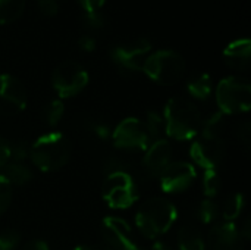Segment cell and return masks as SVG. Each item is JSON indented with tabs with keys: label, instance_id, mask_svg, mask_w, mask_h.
I'll return each instance as SVG.
<instances>
[{
	"label": "cell",
	"instance_id": "obj_20",
	"mask_svg": "<svg viewBox=\"0 0 251 250\" xmlns=\"http://www.w3.org/2000/svg\"><path fill=\"white\" fill-rule=\"evenodd\" d=\"M226 121H225V115L222 112L213 113L210 115L206 121L201 122L200 127V137L204 139H222V133L225 130Z\"/></svg>",
	"mask_w": 251,
	"mask_h": 250
},
{
	"label": "cell",
	"instance_id": "obj_35",
	"mask_svg": "<svg viewBox=\"0 0 251 250\" xmlns=\"http://www.w3.org/2000/svg\"><path fill=\"white\" fill-rule=\"evenodd\" d=\"M250 136H251V125L250 122H243L240 127H238V139L246 144V146H249V143H250Z\"/></svg>",
	"mask_w": 251,
	"mask_h": 250
},
{
	"label": "cell",
	"instance_id": "obj_1",
	"mask_svg": "<svg viewBox=\"0 0 251 250\" xmlns=\"http://www.w3.org/2000/svg\"><path fill=\"white\" fill-rule=\"evenodd\" d=\"M165 133L178 141L193 140L201 127V113L199 108L185 97L176 96L168 100L163 111Z\"/></svg>",
	"mask_w": 251,
	"mask_h": 250
},
{
	"label": "cell",
	"instance_id": "obj_13",
	"mask_svg": "<svg viewBox=\"0 0 251 250\" xmlns=\"http://www.w3.org/2000/svg\"><path fill=\"white\" fill-rule=\"evenodd\" d=\"M226 155V144L222 139L200 137L191 144L190 156L203 169H216Z\"/></svg>",
	"mask_w": 251,
	"mask_h": 250
},
{
	"label": "cell",
	"instance_id": "obj_30",
	"mask_svg": "<svg viewBox=\"0 0 251 250\" xmlns=\"http://www.w3.org/2000/svg\"><path fill=\"white\" fill-rule=\"evenodd\" d=\"M26 159H29V146L25 141L10 144V161L25 164Z\"/></svg>",
	"mask_w": 251,
	"mask_h": 250
},
{
	"label": "cell",
	"instance_id": "obj_2",
	"mask_svg": "<svg viewBox=\"0 0 251 250\" xmlns=\"http://www.w3.org/2000/svg\"><path fill=\"white\" fill-rule=\"evenodd\" d=\"M178 218V211L172 202L165 197H151L146 200L135 215L138 231L150 240L166 234Z\"/></svg>",
	"mask_w": 251,
	"mask_h": 250
},
{
	"label": "cell",
	"instance_id": "obj_27",
	"mask_svg": "<svg viewBox=\"0 0 251 250\" xmlns=\"http://www.w3.org/2000/svg\"><path fill=\"white\" fill-rule=\"evenodd\" d=\"M12 199H13V187L3 175H0V217L9 209Z\"/></svg>",
	"mask_w": 251,
	"mask_h": 250
},
{
	"label": "cell",
	"instance_id": "obj_39",
	"mask_svg": "<svg viewBox=\"0 0 251 250\" xmlns=\"http://www.w3.org/2000/svg\"><path fill=\"white\" fill-rule=\"evenodd\" d=\"M143 250H172V248L169 245L163 243V242H156L150 248H143Z\"/></svg>",
	"mask_w": 251,
	"mask_h": 250
},
{
	"label": "cell",
	"instance_id": "obj_9",
	"mask_svg": "<svg viewBox=\"0 0 251 250\" xmlns=\"http://www.w3.org/2000/svg\"><path fill=\"white\" fill-rule=\"evenodd\" d=\"M112 141L121 150H147L151 140L138 118H125L112 131Z\"/></svg>",
	"mask_w": 251,
	"mask_h": 250
},
{
	"label": "cell",
	"instance_id": "obj_21",
	"mask_svg": "<svg viewBox=\"0 0 251 250\" xmlns=\"http://www.w3.org/2000/svg\"><path fill=\"white\" fill-rule=\"evenodd\" d=\"M244 209V196L241 193H232L224 202L222 209L219 214L222 215L225 222H234Z\"/></svg>",
	"mask_w": 251,
	"mask_h": 250
},
{
	"label": "cell",
	"instance_id": "obj_33",
	"mask_svg": "<svg viewBox=\"0 0 251 250\" xmlns=\"http://www.w3.org/2000/svg\"><path fill=\"white\" fill-rule=\"evenodd\" d=\"M10 161V143L0 136V167H4Z\"/></svg>",
	"mask_w": 251,
	"mask_h": 250
},
{
	"label": "cell",
	"instance_id": "obj_4",
	"mask_svg": "<svg viewBox=\"0 0 251 250\" xmlns=\"http://www.w3.org/2000/svg\"><path fill=\"white\" fill-rule=\"evenodd\" d=\"M185 69V59L179 52L172 49H162L150 53L143 65V72L160 85L176 84L184 78Z\"/></svg>",
	"mask_w": 251,
	"mask_h": 250
},
{
	"label": "cell",
	"instance_id": "obj_23",
	"mask_svg": "<svg viewBox=\"0 0 251 250\" xmlns=\"http://www.w3.org/2000/svg\"><path fill=\"white\" fill-rule=\"evenodd\" d=\"M63 115H65V105L59 99L50 100L41 111V118L44 124L49 127H56L60 122Z\"/></svg>",
	"mask_w": 251,
	"mask_h": 250
},
{
	"label": "cell",
	"instance_id": "obj_37",
	"mask_svg": "<svg viewBox=\"0 0 251 250\" xmlns=\"http://www.w3.org/2000/svg\"><path fill=\"white\" fill-rule=\"evenodd\" d=\"M21 250H49V246L44 240L40 239H32L29 242H26Z\"/></svg>",
	"mask_w": 251,
	"mask_h": 250
},
{
	"label": "cell",
	"instance_id": "obj_16",
	"mask_svg": "<svg viewBox=\"0 0 251 250\" xmlns=\"http://www.w3.org/2000/svg\"><path fill=\"white\" fill-rule=\"evenodd\" d=\"M225 63L235 71L249 69L251 60V41L249 38H241L232 41L224 50Z\"/></svg>",
	"mask_w": 251,
	"mask_h": 250
},
{
	"label": "cell",
	"instance_id": "obj_11",
	"mask_svg": "<svg viewBox=\"0 0 251 250\" xmlns=\"http://www.w3.org/2000/svg\"><path fill=\"white\" fill-rule=\"evenodd\" d=\"M160 189L165 193L176 194L188 190L197 178V172L193 164L184 161L171 162L159 175Z\"/></svg>",
	"mask_w": 251,
	"mask_h": 250
},
{
	"label": "cell",
	"instance_id": "obj_29",
	"mask_svg": "<svg viewBox=\"0 0 251 250\" xmlns=\"http://www.w3.org/2000/svg\"><path fill=\"white\" fill-rule=\"evenodd\" d=\"M88 130L99 140H109L112 137V131H113L110 128V125L103 122V121H93V122H90L88 124Z\"/></svg>",
	"mask_w": 251,
	"mask_h": 250
},
{
	"label": "cell",
	"instance_id": "obj_26",
	"mask_svg": "<svg viewBox=\"0 0 251 250\" xmlns=\"http://www.w3.org/2000/svg\"><path fill=\"white\" fill-rule=\"evenodd\" d=\"M196 217L201 224H213L219 217V208L213 200L206 199L196 208Z\"/></svg>",
	"mask_w": 251,
	"mask_h": 250
},
{
	"label": "cell",
	"instance_id": "obj_7",
	"mask_svg": "<svg viewBox=\"0 0 251 250\" xmlns=\"http://www.w3.org/2000/svg\"><path fill=\"white\" fill-rule=\"evenodd\" d=\"M88 72L74 60L59 63L51 74V85L60 99H69L79 94L88 84Z\"/></svg>",
	"mask_w": 251,
	"mask_h": 250
},
{
	"label": "cell",
	"instance_id": "obj_18",
	"mask_svg": "<svg viewBox=\"0 0 251 250\" xmlns=\"http://www.w3.org/2000/svg\"><path fill=\"white\" fill-rule=\"evenodd\" d=\"M1 175L10 183L12 187L13 186H16V187L25 186V184H28L32 180V171L24 162L9 161L4 165V171H3Z\"/></svg>",
	"mask_w": 251,
	"mask_h": 250
},
{
	"label": "cell",
	"instance_id": "obj_22",
	"mask_svg": "<svg viewBox=\"0 0 251 250\" xmlns=\"http://www.w3.org/2000/svg\"><path fill=\"white\" fill-rule=\"evenodd\" d=\"M25 7V0H0V24L16 21Z\"/></svg>",
	"mask_w": 251,
	"mask_h": 250
},
{
	"label": "cell",
	"instance_id": "obj_19",
	"mask_svg": "<svg viewBox=\"0 0 251 250\" xmlns=\"http://www.w3.org/2000/svg\"><path fill=\"white\" fill-rule=\"evenodd\" d=\"M178 248L179 250H206V243L196 228L185 225L178 231Z\"/></svg>",
	"mask_w": 251,
	"mask_h": 250
},
{
	"label": "cell",
	"instance_id": "obj_5",
	"mask_svg": "<svg viewBox=\"0 0 251 250\" xmlns=\"http://www.w3.org/2000/svg\"><path fill=\"white\" fill-rule=\"evenodd\" d=\"M216 103L224 115L249 112L251 108V84L243 77H226L216 87Z\"/></svg>",
	"mask_w": 251,
	"mask_h": 250
},
{
	"label": "cell",
	"instance_id": "obj_32",
	"mask_svg": "<svg viewBox=\"0 0 251 250\" xmlns=\"http://www.w3.org/2000/svg\"><path fill=\"white\" fill-rule=\"evenodd\" d=\"M38 10L46 16H54L59 12V4L56 0H37Z\"/></svg>",
	"mask_w": 251,
	"mask_h": 250
},
{
	"label": "cell",
	"instance_id": "obj_25",
	"mask_svg": "<svg viewBox=\"0 0 251 250\" xmlns=\"http://www.w3.org/2000/svg\"><path fill=\"white\" fill-rule=\"evenodd\" d=\"M201 184H203L204 194L212 200L213 197H216L219 194V192L222 189V180H221L219 172L216 169H204Z\"/></svg>",
	"mask_w": 251,
	"mask_h": 250
},
{
	"label": "cell",
	"instance_id": "obj_12",
	"mask_svg": "<svg viewBox=\"0 0 251 250\" xmlns=\"http://www.w3.org/2000/svg\"><path fill=\"white\" fill-rule=\"evenodd\" d=\"M26 106L24 84L10 74H0V115L15 116Z\"/></svg>",
	"mask_w": 251,
	"mask_h": 250
},
{
	"label": "cell",
	"instance_id": "obj_15",
	"mask_svg": "<svg viewBox=\"0 0 251 250\" xmlns=\"http://www.w3.org/2000/svg\"><path fill=\"white\" fill-rule=\"evenodd\" d=\"M172 162V146L168 140L159 139L153 141L143 158V168L151 177H159Z\"/></svg>",
	"mask_w": 251,
	"mask_h": 250
},
{
	"label": "cell",
	"instance_id": "obj_6",
	"mask_svg": "<svg viewBox=\"0 0 251 250\" xmlns=\"http://www.w3.org/2000/svg\"><path fill=\"white\" fill-rule=\"evenodd\" d=\"M138 186L128 169L106 174L103 199L112 209H128L138 200Z\"/></svg>",
	"mask_w": 251,
	"mask_h": 250
},
{
	"label": "cell",
	"instance_id": "obj_3",
	"mask_svg": "<svg viewBox=\"0 0 251 250\" xmlns=\"http://www.w3.org/2000/svg\"><path fill=\"white\" fill-rule=\"evenodd\" d=\"M71 158V144L68 139L57 131L40 136L29 146L31 162L43 172H54L63 168Z\"/></svg>",
	"mask_w": 251,
	"mask_h": 250
},
{
	"label": "cell",
	"instance_id": "obj_17",
	"mask_svg": "<svg viewBox=\"0 0 251 250\" xmlns=\"http://www.w3.org/2000/svg\"><path fill=\"white\" fill-rule=\"evenodd\" d=\"M187 91L193 99L207 100L213 91V81L209 74H197L187 83Z\"/></svg>",
	"mask_w": 251,
	"mask_h": 250
},
{
	"label": "cell",
	"instance_id": "obj_8",
	"mask_svg": "<svg viewBox=\"0 0 251 250\" xmlns=\"http://www.w3.org/2000/svg\"><path fill=\"white\" fill-rule=\"evenodd\" d=\"M150 53L151 43L147 38H138L135 41L116 44L110 50V57L121 72L135 74L143 71V65Z\"/></svg>",
	"mask_w": 251,
	"mask_h": 250
},
{
	"label": "cell",
	"instance_id": "obj_34",
	"mask_svg": "<svg viewBox=\"0 0 251 250\" xmlns=\"http://www.w3.org/2000/svg\"><path fill=\"white\" fill-rule=\"evenodd\" d=\"M78 46H79V49H82L84 52H93V50L96 49V40H94L91 35L84 34V35L79 37Z\"/></svg>",
	"mask_w": 251,
	"mask_h": 250
},
{
	"label": "cell",
	"instance_id": "obj_40",
	"mask_svg": "<svg viewBox=\"0 0 251 250\" xmlns=\"http://www.w3.org/2000/svg\"><path fill=\"white\" fill-rule=\"evenodd\" d=\"M74 250H96L94 248H91V246H88V245H79V246H76Z\"/></svg>",
	"mask_w": 251,
	"mask_h": 250
},
{
	"label": "cell",
	"instance_id": "obj_28",
	"mask_svg": "<svg viewBox=\"0 0 251 250\" xmlns=\"http://www.w3.org/2000/svg\"><path fill=\"white\" fill-rule=\"evenodd\" d=\"M21 234L16 230L0 231V250H15L19 246Z\"/></svg>",
	"mask_w": 251,
	"mask_h": 250
},
{
	"label": "cell",
	"instance_id": "obj_36",
	"mask_svg": "<svg viewBox=\"0 0 251 250\" xmlns=\"http://www.w3.org/2000/svg\"><path fill=\"white\" fill-rule=\"evenodd\" d=\"M79 4L84 7L85 12H94V10H99L106 0H78Z\"/></svg>",
	"mask_w": 251,
	"mask_h": 250
},
{
	"label": "cell",
	"instance_id": "obj_10",
	"mask_svg": "<svg viewBox=\"0 0 251 250\" xmlns=\"http://www.w3.org/2000/svg\"><path fill=\"white\" fill-rule=\"evenodd\" d=\"M101 234L104 245L115 250H143V246L134 239L129 224L116 217H106L101 222Z\"/></svg>",
	"mask_w": 251,
	"mask_h": 250
},
{
	"label": "cell",
	"instance_id": "obj_38",
	"mask_svg": "<svg viewBox=\"0 0 251 250\" xmlns=\"http://www.w3.org/2000/svg\"><path fill=\"white\" fill-rule=\"evenodd\" d=\"M240 231V236H241V239L244 240V242H249L251 239V221L250 218H246L244 220V222H243V225H241V228L238 230Z\"/></svg>",
	"mask_w": 251,
	"mask_h": 250
},
{
	"label": "cell",
	"instance_id": "obj_14",
	"mask_svg": "<svg viewBox=\"0 0 251 250\" xmlns=\"http://www.w3.org/2000/svg\"><path fill=\"white\" fill-rule=\"evenodd\" d=\"M210 250H246V242L234 222H219L209 233Z\"/></svg>",
	"mask_w": 251,
	"mask_h": 250
},
{
	"label": "cell",
	"instance_id": "obj_24",
	"mask_svg": "<svg viewBox=\"0 0 251 250\" xmlns=\"http://www.w3.org/2000/svg\"><path fill=\"white\" fill-rule=\"evenodd\" d=\"M144 127H146V131L153 141L159 140L162 133L165 131V122H163V116L154 111H149L146 112V116H144V121H143Z\"/></svg>",
	"mask_w": 251,
	"mask_h": 250
},
{
	"label": "cell",
	"instance_id": "obj_31",
	"mask_svg": "<svg viewBox=\"0 0 251 250\" xmlns=\"http://www.w3.org/2000/svg\"><path fill=\"white\" fill-rule=\"evenodd\" d=\"M104 16L99 12V10H94V12H85V15L82 16V24L87 27V28H103L104 27Z\"/></svg>",
	"mask_w": 251,
	"mask_h": 250
}]
</instances>
